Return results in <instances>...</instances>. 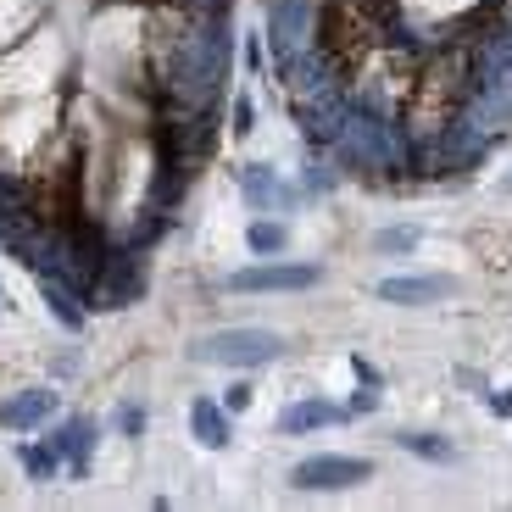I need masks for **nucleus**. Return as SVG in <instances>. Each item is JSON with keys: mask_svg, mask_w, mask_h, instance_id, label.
I'll list each match as a JSON object with an SVG mask.
<instances>
[{"mask_svg": "<svg viewBox=\"0 0 512 512\" xmlns=\"http://www.w3.org/2000/svg\"><path fill=\"white\" fill-rule=\"evenodd\" d=\"M190 435L201 440L206 451H223L229 446V407H212L206 396L190 401Z\"/></svg>", "mask_w": 512, "mask_h": 512, "instance_id": "nucleus-7", "label": "nucleus"}, {"mask_svg": "<svg viewBox=\"0 0 512 512\" xmlns=\"http://www.w3.org/2000/svg\"><path fill=\"white\" fill-rule=\"evenodd\" d=\"M45 301H51V312H56V323H62V329H84V312H78L73 301H67L62 290H56V284L45 290Z\"/></svg>", "mask_w": 512, "mask_h": 512, "instance_id": "nucleus-13", "label": "nucleus"}, {"mask_svg": "<svg viewBox=\"0 0 512 512\" xmlns=\"http://www.w3.org/2000/svg\"><path fill=\"white\" fill-rule=\"evenodd\" d=\"M223 407H229V412H245V407H251V384H229V396H223Z\"/></svg>", "mask_w": 512, "mask_h": 512, "instance_id": "nucleus-16", "label": "nucleus"}, {"mask_svg": "<svg viewBox=\"0 0 512 512\" xmlns=\"http://www.w3.org/2000/svg\"><path fill=\"white\" fill-rule=\"evenodd\" d=\"M290 351L279 329H256V323H240V329H212L195 340V357L218 362V368H268Z\"/></svg>", "mask_w": 512, "mask_h": 512, "instance_id": "nucleus-1", "label": "nucleus"}, {"mask_svg": "<svg viewBox=\"0 0 512 512\" xmlns=\"http://www.w3.org/2000/svg\"><path fill=\"white\" fill-rule=\"evenodd\" d=\"M245 195H251L256 206H279L284 195L273 190V179H268V167H251V173H245Z\"/></svg>", "mask_w": 512, "mask_h": 512, "instance_id": "nucleus-12", "label": "nucleus"}, {"mask_svg": "<svg viewBox=\"0 0 512 512\" xmlns=\"http://www.w3.org/2000/svg\"><path fill=\"white\" fill-rule=\"evenodd\" d=\"M117 429H123V435H140V429H145V412H140V407H117Z\"/></svg>", "mask_w": 512, "mask_h": 512, "instance_id": "nucleus-15", "label": "nucleus"}, {"mask_svg": "<svg viewBox=\"0 0 512 512\" xmlns=\"http://www.w3.org/2000/svg\"><path fill=\"white\" fill-rule=\"evenodd\" d=\"M95 418H67V423H56L51 429V446H56V457H67V468L73 474H84L90 468V457H95Z\"/></svg>", "mask_w": 512, "mask_h": 512, "instance_id": "nucleus-5", "label": "nucleus"}, {"mask_svg": "<svg viewBox=\"0 0 512 512\" xmlns=\"http://www.w3.org/2000/svg\"><path fill=\"white\" fill-rule=\"evenodd\" d=\"M323 279V268L318 262H268V268H240V273H229V290L234 295H273V290H312V284Z\"/></svg>", "mask_w": 512, "mask_h": 512, "instance_id": "nucleus-3", "label": "nucleus"}, {"mask_svg": "<svg viewBox=\"0 0 512 512\" xmlns=\"http://www.w3.org/2000/svg\"><path fill=\"white\" fill-rule=\"evenodd\" d=\"M368 479H373L368 457H307V462H295L290 485L295 490H357Z\"/></svg>", "mask_w": 512, "mask_h": 512, "instance_id": "nucleus-2", "label": "nucleus"}, {"mask_svg": "<svg viewBox=\"0 0 512 512\" xmlns=\"http://www.w3.org/2000/svg\"><path fill=\"white\" fill-rule=\"evenodd\" d=\"M373 245H379V251H412V245H418V234H412V229H384Z\"/></svg>", "mask_w": 512, "mask_h": 512, "instance_id": "nucleus-14", "label": "nucleus"}, {"mask_svg": "<svg viewBox=\"0 0 512 512\" xmlns=\"http://www.w3.org/2000/svg\"><path fill=\"white\" fill-rule=\"evenodd\" d=\"M346 407H323V401H301V407H284L279 412V429L284 435H307V429H323V423H340Z\"/></svg>", "mask_w": 512, "mask_h": 512, "instance_id": "nucleus-8", "label": "nucleus"}, {"mask_svg": "<svg viewBox=\"0 0 512 512\" xmlns=\"http://www.w3.org/2000/svg\"><path fill=\"white\" fill-rule=\"evenodd\" d=\"M401 446L418 451V457H429V462H457V451H451L446 440H435V435H401Z\"/></svg>", "mask_w": 512, "mask_h": 512, "instance_id": "nucleus-11", "label": "nucleus"}, {"mask_svg": "<svg viewBox=\"0 0 512 512\" xmlns=\"http://www.w3.org/2000/svg\"><path fill=\"white\" fill-rule=\"evenodd\" d=\"M446 295H457V279H446V273L379 279V301H390V307H418V301H446Z\"/></svg>", "mask_w": 512, "mask_h": 512, "instance_id": "nucleus-4", "label": "nucleus"}, {"mask_svg": "<svg viewBox=\"0 0 512 512\" xmlns=\"http://www.w3.org/2000/svg\"><path fill=\"white\" fill-rule=\"evenodd\" d=\"M56 418V390H23V396L0 401V429H39Z\"/></svg>", "mask_w": 512, "mask_h": 512, "instance_id": "nucleus-6", "label": "nucleus"}, {"mask_svg": "<svg viewBox=\"0 0 512 512\" xmlns=\"http://www.w3.org/2000/svg\"><path fill=\"white\" fill-rule=\"evenodd\" d=\"M245 245H251L256 256H273V251H284V229H279V223H251Z\"/></svg>", "mask_w": 512, "mask_h": 512, "instance_id": "nucleus-10", "label": "nucleus"}, {"mask_svg": "<svg viewBox=\"0 0 512 512\" xmlns=\"http://www.w3.org/2000/svg\"><path fill=\"white\" fill-rule=\"evenodd\" d=\"M17 462H23L28 479H51L56 468H62V457H56L51 440H34V446H23V451H17Z\"/></svg>", "mask_w": 512, "mask_h": 512, "instance_id": "nucleus-9", "label": "nucleus"}]
</instances>
